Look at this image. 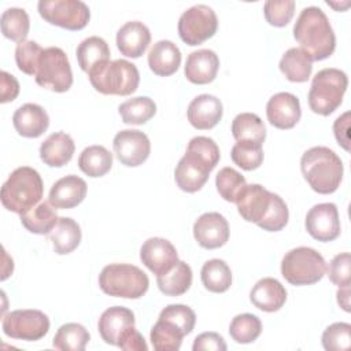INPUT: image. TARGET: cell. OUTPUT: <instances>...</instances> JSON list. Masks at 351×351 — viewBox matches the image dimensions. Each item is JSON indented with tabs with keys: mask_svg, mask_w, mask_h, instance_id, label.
<instances>
[{
	"mask_svg": "<svg viewBox=\"0 0 351 351\" xmlns=\"http://www.w3.org/2000/svg\"><path fill=\"white\" fill-rule=\"evenodd\" d=\"M337 303L344 311H350V287H339L337 289Z\"/></svg>",
	"mask_w": 351,
	"mask_h": 351,
	"instance_id": "db71d44e",
	"label": "cell"
},
{
	"mask_svg": "<svg viewBox=\"0 0 351 351\" xmlns=\"http://www.w3.org/2000/svg\"><path fill=\"white\" fill-rule=\"evenodd\" d=\"M77 60L82 71L89 74L96 67L110 62L108 44L97 36H90L82 40L77 47Z\"/></svg>",
	"mask_w": 351,
	"mask_h": 351,
	"instance_id": "83f0119b",
	"label": "cell"
},
{
	"mask_svg": "<svg viewBox=\"0 0 351 351\" xmlns=\"http://www.w3.org/2000/svg\"><path fill=\"white\" fill-rule=\"evenodd\" d=\"M88 75L92 86L103 95L128 96L137 89L140 82V73L136 64L125 59L110 60L92 70Z\"/></svg>",
	"mask_w": 351,
	"mask_h": 351,
	"instance_id": "8992f818",
	"label": "cell"
},
{
	"mask_svg": "<svg viewBox=\"0 0 351 351\" xmlns=\"http://www.w3.org/2000/svg\"><path fill=\"white\" fill-rule=\"evenodd\" d=\"M151 43L149 29L138 21L126 22L117 32V47L128 58H140Z\"/></svg>",
	"mask_w": 351,
	"mask_h": 351,
	"instance_id": "cb8c5ba5",
	"label": "cell"
},
{
	"mask_svg": "<svg viewBox=\"0 0 351 351\" xmlns=\"http://www.w3.org/2000/svg\"><path fill=\"white\" fill-rule=\"evenodd\" d=\"M19 95V82L18 80L7 71L0 73V101L8 103L16 99Z\"/></svg>",
	"mask_w": 351,
	"mask_h": 351,
	"instance_id": "f907efd6",
	"label": "cell"
},
{
	"mask_svg": "<svg viewBox=\"0 0 351 351\" xmlns=\"http://www.w3.org/2000/svg\"><path fill=\"white\" fill-rule=\"evenodd\" d=\"M223 107L221 100L208 93L196 96L188 106L186 117L189 123L199 130L213 129L222 118Z\"/></svg>",
	"mask_w": 351,
	"mask_h": 351,
	"instance_id": "ffe728a7",
	"label": "cell"
},
{
	"mask_svg": "<svg viewBox=\"0 0 351 351\" xmlns=\"http://www.w3.org/2000/svg\"><path fill=\"white\" fill-rule=\"evenodd\" d=\"M89 340L90 335L84 325L69 322L58 329L52 346L62 351H84Z\"/></svg>",
	"mask_w": 351,
	"mask_h": 351,
	"instance_id": "d590c367",
	"label": "cell"
},
{
	"mask_svg": "<svg viewBox=\"0 0 351 351\" xmlns=\"http://www.w3.org/2000/svg\"><path fill=\"white\" fill-rule=\"evenodd\" d=\"M34 78L45 89L67 92L73 85V73L66 52L59 47L44 48Z\"/></svg>",
	"mask_w": 351,
	"mask_h": 351,
	"instance_id": "9c48e42d",
	"label": "cell"
},
{
	"mask_svg": "<svg viewBox=\"0 0 351 351\" xmlns=\"http://www.w3.org/2000/svg\"><path fill=\"white\" fill-rule=\"evenodd\" d=\"M74 149L75 145L71 136L64 132H56L43 141L40 158L49 167H62L71 160Z\"/></svg>",
	"mask_w": 351,
	"mask_h": 351,
	"instance_id": "4316f807",
	"label": "cell"
},
{
	"mask_svg": "<svg viewBox=\"0 0 351 351\" xmlns=\"http://www.w3.org/2000/svg\"><path fill=\"white\" fill-rule=\"evenodd\" d=\"M184 332L174 324L158 318L151 329V343L158 351H177L181 347Z\"/></svg>",
	"mask_w": 351,
	"mask_h": 351,
	"instance_id": "f35d334b",
	"label": "cell"
},
{
	"mask_svg": "<svg viewBox=\"0 0 351 351\" xmlns=\"http://www.w3.org/2000/svg\"><path fill=\"white\" fill-rule=\"evenodd\" d=\"M100 289L115 298L138 299L148 291V276L137 266L129 263H111L99 274Z\"/></svg>",
	"mask_w": 351,
	"mask_h": 351,
	"instance_id": "5b68a950",
	"label": "cell"
},
{
	"mask_svg": "<svg viewBox=\"0 0 351 351\" xmlns=\"http://www.w3.org/2000/svg\"><path fill=\"white\" fill-rule=\"evenodd\" d=\"M302 110L299 99L289 92L273 95L266 104V117L277 129H292L300 119Z\"/></svg>",
	"mask_w": 351,
	"mask_h": 351,
	"instance_id": "ac0fdd59",
	"label": "cell"
},
{
	"mask_svg": "<svg viewBox=\"0 0 351 351\" xmlns=\"http://www.w3.org/2000/svg\"><path fill=\"white\" fill-rule=\"evenodd\" d=\"M58 214L49 202H40L21 215L22 225L32 233L49 234L58 223Z\"/></svg>",
	"mask_w": 351,
	"mask_h": 351,
	"instance_id": "1f68e13d",
	"label": "cell"
},
{
	"mask_svg": "<svg viewBox=\"0 0 351 351\" xmlns=\"http://www.w3.org/2000/svg\"><path fill=\"white\" fill-rule=\"evenodd\" d=\"M306 230L318 241H332L340 234V219L336 204L319 203L313 206L306 215Z\"/></svg>",
	"mask_w": 351,
	"mask_h": 351,
	"instance_id": "9a60e30c",
	"label": "cell"
},
{
	"mask_svg": "<svg viewBox=\"0 0 351 351\" xmlns=\"http://www.w3.org/2000/svg\"><path fill=\"white\" fill-rule=\"evenodd\" d=\"M300 170L313 191L321 195L333 193L343 178V162L328 147H313L300 159Z\"/></svg>",
	"mask_w": 351,
	"mask_h": 351,
	"instance_id": "3957f363",
	"label": "cell"
},
{
	"mask_svg": "<svg viewBox=\"0 0 351 351\" xmlns=\"http://www.w3.org/2000/svg\"><path fill=\"white\" fill-rule=\"evenodd\" d=\"M37 8L44 21L67 30H81L90 19L89 7L81 0H40Z\"/></svg>",
	"mask_w": 351,
	"mask_h": 351,
	"instance_id": "30bf717a",
	"label": "cell"
},
{
	"mask_svg": "<svg viewBox=\"0 0 351 351\" xmlns=\"http://www.w3.org/2000/svg\"><path fill=\"white\" fill-rule=\"evenodd\" d=\"M251 303L266 313L278 311L287 302V289L284 285L273 278L265 277L261 278L250 292Z\"/></svg>",
	"mask_w": 351,
	"mask_h": 351,
	"instance_id": "d4e9b609",
	"label": "cell"
},
{
	"mask_svg": "<svg viewBox=\"0 0 351 351\" xmlns=\"http://www.w3.org/2000/svg\"><path fill=\"white\" fill-rule=\"evenodd\" d=\"M118 347L121 350L125 351H147L148 346L144 340V337L141 336V333L138 330H136V328H130L119 340Z\"/></svg>",
	"mask_w": 351,
	"mask_h": 351,
	"instance_id": "816d5d0a",
	"label": "cell"
},
{
	"mask_svg": "<svg viewBox=\"0 0 351 351\" xmlns=\"http://www.w3.org/2000/svg\"><path fill=\"white\" fill-rule=\"evenodd\" d=\"M114 152L117 159L129 167L143 165L151 152V143L145 133L134 129H125L115 134Z\"/></svg>",
	"mask_w": 351,
	"mask_h": 351,
	"instance_id": "4fadbf2b",
	"label": "cell"
},
{
	"mask_svg": "<svg viewBox=\"0 0 351 351\" xmlns=\"http://www.w3.org/2000/svg\"><path fill=\"white\" fill-rule=\"evenodd\" d=\"M118 111L123 123L143 125L156 114V104L147 96H137L123 101Z\"/></svg>",
	"mask_w": 351,
	"mask_h": 351,
	"instance_id": "74e56055",
	"label": "cell"
},
{
	"mask_svg": "<svg viewBox=\"0 0 351 351\" xmlns=\"http://www.w3.org/2000/svg\"><path fill=\"white\" fill-rule=\"evenodd\" d=\"M230 158L240 169L247 171L255 170L263 162L262 144L254 141H237L232 147Z\"/></svg>",
	"mask_w": 351,
	"mask_h": 351,
	"instance_id": "60d3db41",
	"label": "cell"
},
{
	"mask_svg": "<svg viewBox=\"0 0 351 351\" xmlns=\"http://www.w3.org/2000/svg\"><path fill=\"white\" fill-rule=\"evenodd\" d=\"M159 318L166 319L171 324H174L176 326H178L184 335H189L193 328H195V322H196V315L195 311L185 306V304H169L166 306L160 314Z\"/></svg>",
	"mask_w": 351,
	"mask_h": 351,
	"instance_id": "bcb514c9",
	"label": "cell"
},
{
	"mask_svg": "<svg viewBox=\"0 0 351 351\" xmlns=\"http://www.w3.org/2000/svg\"><path fill=\"white\" fill-rule=\"evenodd\" d=\"M202 284L214 293H222L232 285V271L228 263L222 259L207 261L200 271Z\"/></svg>",
	"mask_w": 351,
	"mask_h": 351,
	"instance_id": "836d02e7",
	"label": "cell"
},
{
	"mask_svg": "<svg viewBox=\"0 0 351 351\" xmlns=\"http://www.w3.org/2000/svg\"><path fill=\"white\" fill-rule=\"evenodd\" d=\"M326 273L324 256L310 247L289 250L281 261V274L292 285H311Z\"/></svg>",
	"mask_w": 351,
	"mask_h": 351,
	"instance_id": "ba28073f",
	"label": "cell"
},
{
	"mask_svg": "<svg viewBox=\"0 0 351 351\" xmlns=\"http://www.w3.org/2000/svg\"><path fill=\"white\" fill-rule=\"evenodd\" d=\"M278 66L291 82H306L313 71V60L300 48H289L282 55Z\"/></svg>",
	"mask_w": 351,
	"mask_h": 351,
	"instance_id": "4dcf8cb0",
	"label": "cell"
},
{
	"mask_svg": "<svg viewBox=\"0 0 351 351\" xmlns=\"http://www.w3.org/2000/svg\"><path fill=\"white\" fill-rule=\"evenodd\" d=\"M0 26L4 37L19 44L22 41H26L30 29V19L23 8L11 7L3 11L0 18Z\"/></svg>",
	"mask_w": 351,
	"mask_h": 351,
	"instance_id": "8d00e7d4",
	"label": "cell"
},
{
	"mask_svg": "<svg viewBox=\"0 0 351 351\" xmlns=\"http://www.w3.org/2000/svg\"><path fill=\"white\" fill-rule=\"evenodd\" d=\"M322 346L326 351H348L351 347V325L335 322L322 333Z\"/></svg>",
	"mask_w": 351,
	"mask_h": 351,
	"instance_id": "ee69618b",
	"label": "cell"
},
{
	"mask_svg": "<svg viewBox=\"0 0 351 351\" xmlns=\"http://www.w3.org/2000/svg\"><path fill=\"white\" fill-rule=\"evenodd\" d=\"M181 64V51L170 40L155 43L148 52V66L154 74L169 77L174 74Z\"/></svg>",
	"mask_w": 351,
	"mask_h": 351,
	"instance_id": "484cf974",
	"label": "cell"
},
{
	"mask_svg": "<svg viewBox=\"0 0 351 351\" xmlns=\"http://www.w3.org/2000/svg\"><path fill=\"white\" fill-rule=\"evenodd\" d=\"M329 280L337 287H350L351 256L348 252L337 254L326 267Z\"/></svg>",
	"mask_w": 351,
	"mask_h": 351,
	"instance_id": "7dc6e473",
	"label": "cell"
},
{
	"mask_svg": "<svg viewBox=\"0 0 351 351\" xmlns=\"http://www.w3.org/2000/svg\"><path fill=\"white\" fill-rule=\"evenodd\" d=\"M112 166V155L103 145L86 147L78 158V167L88 177H103Z\"/></svg>",
	"mask_w": 351,
	"mask_h": 351,
	"instance_id": "d6a6232c",
	"label": "cell"
},
{
	"mask_svg": "<svg viewBox=\"0 0 351 351\" xmlns=\"http://www.w3.org/2000/svg\"><path fill=\"white\" fill-rule=\"evenodd\" d=\"M295 12L293 0H267L263 4V14L266 21L276 27L287 26Z\"/></svg>",
	"mask_w": 351,
	"mask_h": 351,
	"instance_id": "f6af8a7d",
	"label": "cell"
},
{
	"mask_svg": "<svg viewBox=\"0 0 351 351\" xmlns=\"http://www.w3.org/2000/svg\"><path fill=\"white\" fill-rule=\"evenodd\" d=\"M1 328L4 335L11 339L37 341L48 333L49 319L40 310H14L3 317Z\"/></svg>",
	"mask_w": 351,
	"mask_h": 351,
	"instance_id": "7c38bea8",
	"label": "cell"
},
{
	"mask_svg": "<svg viewBox=\"0 0 351 351\" xmlns=\"http://www.w3.org/2000/svg\"><path fill=\"white\" fill-rule=\"evenodd\" d=\"M141 262L156 276L167 273L178 262L176 247L166 239L151 237L140 248Z\"/></svg>",
	"mask_w": 351,
	"mask_h": 351,
	"instance_id": "e0dca14e",
	"label": "cell"
},
{
	"mask_svg": "<svg viewBox=\"0 0 351 351\" xmlns=\"http://www.w3.org/2000/svg\"><path fill=\"white\" fill-rule=\"evenodd\" d=\"M214 167L199 154L186 149L174 170L177 186L188 193L197 192L207 182Z\"/></svg>",
	"mask_w": 351,
	"mask_h": 351,
	"instance_id": "5bb4252c",
	"label": "cell"
},
{
	"mask_svg": "<svg viewBox=\"0 0 351 351\" xmlns=\"http://www.w3.org/2000/svg\"><path fill=\"white\" fill-rule=\"evenodd\" d=\"M347 74L339 69L328 67L319 70L308 90V106L313 112L319 115H330L343 101L347 90Z\"/></svg>",
	"mask_w": 351,
	"mask_h": 351,
	"instance_id": "52a82bcc",
	"label": "cell"
},
{
	"mask_svg": "<svg viewBox=\"0 0 351 351\" xmlns=\"http://www.w3.org/2000/svg\"><path fill=\"white\" fill-rule=\"evenodd\" d=\"M218 29L214 10L206 4H196L184 11L178 19L180 38L188 45H200L211 38Z\"/></svg>",
	"mask_w": 351,
	"mask_h": 351,
	"instance_id": "8fae6325",
	"label": "cell"
},
{
	"mask_svg": "<svg viewBox=\"0 0 351 351\" xmlns=\"http://www.w3.org/2000/svg\"><path fill=\"white\" fill-rule=\"evenodd\" d=\"M245 185V178L232 167H222L215 177V186L219 196L230 203L236 202L239 193Z\"/></svg>",
	"mask_w": 351,
	"mask_h": 351,
	"instance_id": "b9f144b4",
	"label": "cell"
},
{
	"mask_svg": "<svg viewBox=\"0 0 351 351\" xmlns=\"http://www.w3.org/2000/svg\"><path fill=\"white\" fill-rule=\"evenodd\" d=\"M43 51L44 48H41L33 40L19 43L15 48V62L18 69L27 75H36L38 60Z\"/></svg>",
	"mask_w": 351,
	"mask_h": 351,
	"instance_id": "7bdbcfd3",
	"label": "cell"
},
{
	"mask_svg": "<svg viewBox=\"0 0 351 351\" xmlns=\"http://www.w3.org/2000/svg\"><path fill=\"white\" fill-rule=\"evenodd\" d=\"M53 250L59 255H66L73 252L81 241V228L80 225L69 217H59L56 226L48 234Z\"/></svg>",
	"mask_w": 351,
	"mask_h": 351,
	"instance_id": "f1b7e54d",
	"label": "cell"
},
{
	"mask_svg": "<svg viewBox=\"0 0 351 351\" xmlns=\"http://www.w3.org/2000/svg\"><path fill=\"white\" fill-rule=\"evenodd\" d=\"M226 343L223 337L215 332H204L196 336L192 350L193 351H203V350H214V351H225Z\"/></svg>",
	"mask_w": 351,
	"mask_h": 351,
	"instance_id": "681fc988",
	"label": "cell"
},
{
	"mask_svg": "<svg viewBox=\"0 0 351 351\" xmlns=\"http://www.w3.org/2000/svg\"><path fill=\"white\" fill-rule=\"evenodd\" d=\"M261 332V319L250 313L236 315L229 325V335L239 344H248L255 341L259 337Z\"/></svg>",
	"mask_w": 351,
	"mask_h": 351,
	"instance_id": "ab89813d",
	"label": "cell"
},
{
	"mask_svg": "<svg viewBox=\"0 0 351 351\" xmlns=\"http://www.w3.org/2000/svg\"><path fill=\"white\" fill-rule=\"evenodd\" d=\"M156 284L167 296L184 295L192 285V269L184 261H178L167 273L156 276Z\"/></svg>",
	"mask_w": 351,
	"mask_h": 351,
	"instance_id": "f546056e",
	"label": "cell"
},
{
	"mask_svg": "<svg viewBox=\"0 0 351 351\" xmlns=\"http://www.w3.org/2000/svg\"><path fill=\"white\" fill-rule=\"evenodd\" d=\"M44 184L40 173L29 166L16 167L1 186V204L22 215L41 202Z\"/></svg>",
	"mask_w": 351,
	"mask_h": 351,
	"instance_id": "277c9868",
	"label": "cell"
},
{
	"mask_svg": "<svg viewBox=\"0 0 351 351\" xmlns=\"http://www.w3.org/2000/svg\"><path fill=\"white\" fill-rule=\"evenodd\" d=\"M186 149L199 154L213 167L217 166V163L219 162V158H221L219 148H218L217 143L213 138L206 137V136H196V137L191 138V141L188 143Z\"/></svg>",
	"mask_w": 351,
	"mask_h": 351,
	"instance_id": "c3c4849f",
	"label": "cell"
},
{
	"mask_svg": "<svg viewBox=\"0 0 351 351\" xmlns=\"http://www.w3.org/2000/svg\"><path fill=\"white\" fill-rule=\"evenodd\" d=\"M219 69V58L211 49H197L188 55L184 73L188 81L196 85L210 84Z\"/></svg>",
	"mask_w": 351,
	"mask_h": 351,
	"instance_id": "7402d4cb",
	"label": "cell"
},
{
	"mask_svg": "<svg viewBox=\"0 0 351 351\" xmlns=\"http://www.w3.org/2000/svg\"><path fill=\"white\" fill-rule=\"evenodd\" d=\"M234 203L244 221L254 222L263 230L278 232L288 223L287 203L259 184H247Z\"/></svg>",
	"mask_w": 351,
	"mask_h": 351,
	"instance_id": "6da1fadb",
	"label": "cell"
},
{
	"mask_svg": "<svg viewBox=\"0 0 351 351\" xmlns=\"http://www.w3.org/2000/svg\"><path fill=\"white\" fill-rule=\"evenodd\" d=\"M348 126H350V111H346L340 117L336 118L333 123L335 137L346 151H350V137H348Z\"/></svg>",
	"mask_w": 351,
	"mask_h": 351,
	"instance_id": "f5cc1de1",
	"label": "cell"
},
{
	"mask_svg": "<svg viewBox=\"0 0 351 351\" xmlns=\"http://www.w3.org/2000/svg\"><path fill=\"white\" fill-rule=\"evenodd\" d=\"M12 123L18 134L22 137L36 138L48 129L49 117L41 106L36 103H26L15 110Z\"/></svg>",
	"mask_w": 351,
	"mask_h": 351,
	"instance_id": "603a6c76",
	"label": "cell"
},
{
	"mask_svg": "<svg viewBox=\"0 0 351 351\" xmlns=\"http://www.w3.org/2000/svg\"><path fill=\"white\" fill-rule=\"evenodd\" d=\"M133 326H134L133 311L122 306H114L104 310L97 322V329L101 339L107 344L117 346V347L122 336Z\"/></svg>",
	"mask_w": 351,
	"mask_h": 351,
	"instance_id": "d6986e66",
	"label": "cell"
},
{
	"mask_svg": "<svg viewBox=\"0 0 351 351\" xmlns=\"http://www.w3.org/2000/svg\"><path fill=\"white\" fill-rule=\"evenodd\" d=\"M86 182L74 174L58 180L48 195V202L53 208L67 210L78 206L86 196Z\"/></svg>",
	"mask_w": 351,
	"mask_h": 351,
	"instance_id": "44dd1931",
	"label": "cell"
},
{
	"mask_svg": "<svg viewBox=\"0 0 351 351\" xmlns=\"http://www.w3.org/2000/svg\"><path fill=\"white\" fill-rule=\"evenodd\" d=\"M293 37L311 60H324L336 48L335 32L319 7L311 5L300 11L293 26Z\"/></svg>",
	"mask_w": 351,
	"mask_h": 351,
	"instance_id": "7a4b0ae2",
	"label": "cell"
},
{
	"mask_svg": "<svg viewBox=\"0 0 351 351\" xmlns=\"http://www.w3.org/2000/svg\"><path fill=\"white\" fill-rule=\"evenodd\" d=\"M193 236L206 250H215L229 240V223L219 213H204L193 223Z\"/></svg>",
	"mask_w": 351,
	"mask_h": 351,
	"instance_id": "2e32d148",
	"label": "cell"
},
{
	"mask_svg": "<svg viewBox=\"0 0 351 351\" xmlns=\"http://www.w3.org/2000/svg\"><path fill=\"white\" fill-rule=\"evenodd\" d=\"M232 134L236 141H254L263 144L266 128L262 119L254 112H241L232 122Z\"/></svg>",
	"mask_w": 351,
	"mask_h": 351,
	"instance_id": "e575fe53",
	"label": "cell"
}]
</instances>
